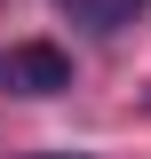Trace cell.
I'll use <instances>...</instances> for the list:
<instances>
[{"mask_svg": "<svg viewBox=\"0 0 151 159\" xmlns=\"http://www.w3.org/2000/svg\"><path fill=\"white\" fill-rule=\"evenodd\" d=\"M0 80H8L16 96H64V88H72V56L48 48V40H16V48L0 56Z\"/></svg>", "mask_w": 151, "mask_h": 159, "instance_id": "1", "label": "cell"}, {"mask_svg": "<svg viewBox=\"0 0 151 159\" xmlns=\"http://www.w3.org/2000/svg\"><path fill=\"white\" fill-rule=\"evenodd\" d=\"M32 159H95V151H32Z\"/></svg>", "mask_w": 151, "mask_h": 159, "instance_id": "2", "label": "cell"}]
</instances>
